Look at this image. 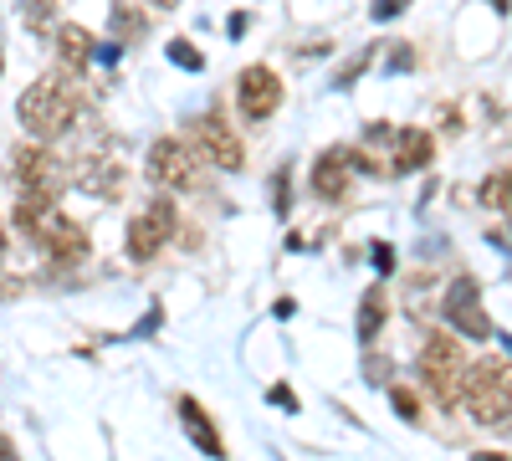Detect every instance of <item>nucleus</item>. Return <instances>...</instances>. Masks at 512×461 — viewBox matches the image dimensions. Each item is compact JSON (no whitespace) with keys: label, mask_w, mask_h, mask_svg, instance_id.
<instances>
[{"label":"nucleus","mask_w":512,"mask_h":461,"mask_svg":"<svg viewBox=\"0 0 512 461\" xmlns=\"http://www.w3.org/2000/svg\"><path fill=\"white\" fill-rule=\"evenodd\" d=\"M313 195L318 200H344L349 195V154L344 149H328L313 164Z\"/></svg>","instance_id":"obj_12"},{"label":"nucleus","mask_w":512,"mask_h":461,"mask_svg":"<svg viewBox=\"0 0 512 461\" xmlns=\"http://www.w3.org/2000/svg\"><path fill=\"white\" fill-rule=\"evenodd\" d=\"M405 6H410V0H379V6H374V16H379V21H390V16H400Z\"/></svg>","instance_id":"obj_21"},{"label":"nucleus","mask_w":512,"mask_h":461,"mask_svg":"<svg viewBox=\"0 0 512 461\" xmlns=\"http://www.w3.org/2000/svg\"><path fill=\"white\" fill-rule=\"evenodd\" d=\"M0 257H6V226H0Z\"/></svg>","instance_id":"obj_24"},{"label":"nucleus","mask_w":512,"mask_h":461,"mask_svg":"<svg viewBox=\"0 0 512 461\" xmlns=\"http://www.w3.org/2000/svg\"><path fill=\"white\" fill-rule=\"evenodd\" d=\"M236 103H241V113H246V123H262V118H272L277 108H282V77L272 72V67H246L241 77H236Z\"/></svg>","instance_id":"obj_9"},{"label":"nucleus","mask_w":512,"mask_h":461,"mask_svg":"<svg viewBox=\"0 0 512 461\" xmlns=\"http://www.w3.org/2000/svg\"><path fill=\"white\" fill-rule=\"evenodd\" d=\"M169 236H175V205L159 195V200L144 205L134 221H128V257H134V262H154L159 251L169 246Z\"/></svg>","instance_id":"obj_4"},{"label":"nucleus","mask_w":512,"mask_h":461,"mask_svg":"<svg viewBox=\"0 0 512 461\" xmlns=\"http://www.w3.org/2000/svg\"><path fill=\"white\" fill-rule=\"evenodd\" d=\"M0 456H16V446H11L6 436H0Z\"/></svg>","instance_id":"obj_23"},{"label":"nucleus","mask_w":512,"mask_h":461,"mask_svg":"<svg viewBox=\"0 0 512 461\" xmlns=\"http://www.w3.org/2000/svg\"><path fill=\"white\" fill-rule=\"evenodd\" d=\"M16 113H21V129H26L31 139L47 144V139H62L72 123H77L82 93H77V82H72L67 72H47V77H36L31 88L21 93Z\"/></svg>","instance_id":"obj_1"},{"label":"nucleus","mask_w":512,"mask_h":461,"mask_svg":"<svg viewBox=\"0 0 512 461\" xmlns=\"http://www.w3.org/2000/svg\"><path fill=\"white\" fill-rule=\"evenodd\" d=\"M144 31H149V16L139 6H113V36L123 41V47H128V41H139Z\"/></svg>","instance_id":"obj_17"},{"label":"nucleus","mask_w":512,"mask_h":461,"mask_svg":"<svg viewBox=\"0 0 512 461\" xmlns=\"http://www.w3.org/2000/svg\"><path fill=\"white\" fill-rule=\"evenodd\" d=\"M390 405H395V415H400V421H410V426H420V400L405 390V385H395L390 390Z\"/></svg>","instance_id":"obj_19"},{"label":"nucleus","mask_w":512,"mask_h":461,"mask_svg":"<svg viewBox=\"0 0 512 461\" xmlns=\"http://www.w3.org/2000/svg\"><path fill=\"white\" fill-rule=\"evenodd\" d=\"M431 154H436V144H431V134L425 129H410V134H400V154H395V170H425L431 164Z\"/></svg>","instance_id":"obj_15"},{"label":"nucleus","mask_w":512,"mask_h":461,"mask_svg":"<svg viewBox=\"0 0 512 461\" xmlns=\"http://www.w3.org/2000/svg\"><path fill=\"white\" fill-rule=\"evenodd\" d=\"M0 72H6V52H0Z\"/></svg>","instance_id":"obj_26"},{"label":"nucleus","mask_w":512,"mask_h":461,"mask_svg":"<svg viewBox=\"0 0 512 461\" xmlns=\"http://www.w3.org/2000/svg\"><path fill=\"white\" fill-rule=\"evenodd\" d=\"M154 6H164V11H169V6H175V0H154Z\"/></svg>","instance_id":"obj_25"},{"label":"nucleus","mask_w":512,"mask_h":461,"mask_svg":"<svg viewBox=\"0 0 512 461\" xmlns=\"http://www.w3.org/2000/svg\"><path fill=\"white\" fill-rule=\"evenodd\" d=\"M57 52H62V67H67V72H82V67L93 62V31L62 26V31H57Z\"/></svg>","instance_id":"obj_14"},{"label":"nucleus","mask_w":512,"mask_h":461,"mask_svg":"<svg viewBox=\"0 0 512 461\" xmlns=\"http://www.w3.org/2000/svg\"><path fill=\"white\" fill-rule=\"evenodd\" d=\"M446 318H451L456 333H466V339H492V333H497L492 318L482 313V292H477L472 277H456L446 287Z\"/></svg>","instance_id":"obj_10"},{"label":"nucleus","mask_w":512,"mask_h":461,"mask_svg":"<svg viewBox=\"0 0 512 461\" xmlns=\"http://www.w3.org/2000/svg\"><path fill=\"white\" fill-rule=\"evenodd\" d=\"M461 400L472 410L477 426H492V431H512V364L487 354L477 364H466V385H461Z\"/></svg>","instance_id":"obj_2"},{"label":"nucleus","mask_w":512,"mask_h":461,"mask_svg":"<svg viewBox=\"0 0 512 461\" xmlns=\"http://www.w3.org/2000/svg\"><path fill=\"white\" fill-rule=\"evenodd\" d=\"M420 380H425V390L436 395V405L441 410H456L461 405V385H466V359H461V349H456V339L451 333H431V339L420 344Z\"/></svg>","instance_id":"obj_3"},{"label":"nucleus","mask_w":512,"mask_h":461,"mask_svg":"<svg viewBox=\"0 0 512 461\" xmlns=\"http://www.w3.org/2000/svg\"><path fill=\"white\" fill-rule=\"evenodd\" d=\"M482 205H487V211L512 216V170H497V175L482 180Z\"/></svg>","instance_id":"obj_16"},{"label":"nucleus","mask_w":512,"mask_h":461,"mask_svg":"<svg viewBox=\"0 0 512 461\" xmlns=\"http://www.w3.org/2000/svg\"><path fill=\"white\" fill-rule=\"evenodd\" d=\"M180 415H185V431H190V441H195L205 456H226V441L216 436V426L205 421V410H200L195 400H180Z\"/></svg>","instance_id":"obj_13"},{"label":"nucleus","mask_w":512,"mask_h":461,"mask_svg":"<svg viewBox=\"0 0 512 461\" xmlns=\"http://www.w3.org/2000/svg\"><path fill=\"white\" fill-rule=\"evenodd\" d=\"M507 246H512V231H507Z\"/></svg>","instance_id":"obj_27"},{"label":"nucleus","mask_w":512,"mask_h":461,"mask_svg":"<svg viewBox=\"0 0 512 461\" xmlns=\"http://www.w3.org/2000/svg\"><path fill=\"white\" fill-rule=\"evenodd\" d=\"M195 144H200L205 164H216V170H226V175L246 164V144H241V134L231 129L221 113H205V118L195 123Z\"/></svg>","instance_id":"obj_8"},{"label":"nucleus","mask_w":512,"mask_h":461,"mask_svg":"<svg viewBox=\"0 0 512 461\" xmlns=\"http://www.w3.org/2000/svg\"><path fill=\"white\" fill-rule=\"evenodd\" d=\"M144 170H149V180L164 185V190H195V185H200V159H195L180 139H154Z\"/></svg>","instance_id":"obj_5"},{"label":"nucleus","mask_w":512,"mask_h":461,"mask_svg":"<svg viewBox=\"0 0 512 461\" xmlns=\"http://www.w3.org/2000/svg\"><path fill=\"white\" fill-rule=\"evenodd\" d=\"M379 323H384V298H379V292H369V298L359 303V333H364V339H374Z\"/></svg>","instance_id":"obj_18"},{"label":"nucleus","mask_w":512,"mask_h":461,"mask_svg":"<svg viewBox=\"0 0 512 461\" xmlns=\"http://www.w3.org/2000/svg\"><path fill=\"white\" fill-rule=\"evenodd\" d=\"M31 241L41 246V251H47V257L52 262H82V257H88V231H82L77 221H67L62 211H57V205H52V211L47 216H41L36 226H31Z\"/></svg>","instance_id":"obj_7"},{"label":"nucleus","mask_w":512,"mask_h":461,"mask_svg":"<svg viewBox=\"0 0 512 461\" xmlns=\"http://www.w3.org/2000/svg\"><path fill=\"white\" fill-rule=\"evenodd\" d=\"M77 185L88 190V195H98V200H118L123 195V159L118 154H88L77 164Z\"/></svg>","instance_id":"obj_11"},{"label":"nucleus","mask_w":512,"mask_h":461,"mask_svg":"<svg viewBox=\"0 0 512 461\" xmlns=\"http://www.w3.org/2000/svg\"><path fill=\"white\" fill-rule=\"evenodd\" d=\"M272 400H277V405H287V410H292V405H297V395H292V390H282V385H277V390H272Z\"/></svg>","instance_id":"obj_22"},{"label":"nucleus","mask_w":512,"mask_h":461,"mask_svg":"<svg viewBox=\"0 0 512 461\" xmlns=\"http://www.w3.org/2000/svg\"><path fill=\"white\" fill-rule=\"evenodd\" d=\"M169 57H175L180 67H190V72H200V67H205V57H200V52L190 47V41H185V36H180V41H169Z\"/></svg>","instance_id":"obj_20"},{"label":"nucleus","mask_w":512,"mask_h":461,"mask_svg":"<svg viewBox=\"0 0 512 461\" xmlns=\"http://www.w3.org/2000/svg\"><path fill=\"white\" fill-rule=\"evenodd\" d=\"M11 164H16V185H21V195L57 200V195H62V185H67L57 154H52V149H41V139H36V144H26V149H16V159H11Z\"/></svg>","instance_id":"obj_6"}]
</instances>
